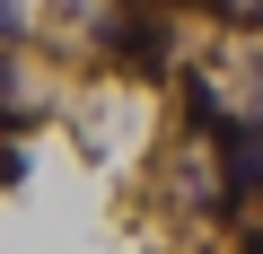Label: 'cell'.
Masks as SVG:
<instances>
[{"mask_svg":"<svg viewBox=\"0 0 263 254\" xmlns=\"http://www.w3.org/2000/svg\"><path fill=\"white\" fill-rule=\"evenodd\" d=\"M9 27H18V0H0V35H9Z\"/></svg>","mask_w":263,"mask_h":254,"instance_id":"cell-1","label":"cell"}]
</instances>
